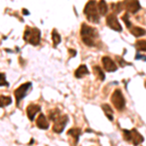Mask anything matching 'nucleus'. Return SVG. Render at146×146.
Masks as SVG:
<instances>
[{
  "label": "nucleus",
  "instance_id": "f257e3e1",
  "mask_svg": "<svg viewBox=\"0 0 146 146\" xmlns=\"http://www.w3.org/2000/svg\"><path fill=\"white\" fill-rule=\"evenodd\" d=\"M80 33L85 45L89 47H94L96 45V40L98 37V32L96 28L89 27L87 23H82Z\"/></svg>",
  "mask_w": 146,
  "mask_h": 146
},
{
  "label": "nucleus",
  "instance_id": "f03ea898",
  "mask_svg": "<svg viewBox=\"0 0 146 146\" xmlns=\"http://www.w3.org/2000/svg\"><path fill=\"white\" fill-rule=\"evenodd\" d=\"M84 14L86 15L87 20L93 23L100 22V15L98 13V5L95 0H90L84 8Z\"/></svg>",
  "mask_w": 146,
  "mask_h": 146
},
{
  "label": "nucleus",
  "instance_id": "7ed1b4c3",
  "mask_svg": "<svg viewBox=\"0 0 146 146\" xmlns=\"http://www.w3.org/2000/svg\"><path fill=\"white\" fill-rule=\"evenodd\" d=\"M40 37H41V32L38 28H31L27 27L25 30L23 34V39L29 44L33 46L39 45L40 43Z\"/></svg>",
  "mask_w": 146,
  "mask_h": 146
},
{
  "label": "nucleus",
  "instance_id": "20e7f679",
  "mask_svg": "<svg viewBox=\"0 0 146 146\" xmlns=\"http://www.w3.org/2000/svg\"><path fill=\"white\" fill-rule=\"evenodd\" d=\"M124 138L126 141L128 142H131L135 146L139 145L140 143L143 142L144 140V137L136 131L135 129H133L131 131H128V129H124Z\"/></svg>",
  "mask_w": 146,
  "mask_h": 146
},
{
  "label": "nucleus",
  "instance_id": "39448f33",
  "mask_svg": "<svg viewBox=\"0 0 146 146\" xmlns=\"http://www.w3.org/2000/svg\"><path fill=\"white\" fill-rule=\"evenodd\" d=\"M111 102L113 103L115 108L119 111H122L124 109L125 106H126V100H125V98L121 90L117 89V90L114 91V93L111 96Z\"/></svg>",
  "mask_w": 146,
  "mask_h": 146
},
{
  "label": "nucleus",
  "instance_id": "423d86ee",
  "mask_svg": "<svg viewBox=\"0 0 146 146\" xmlns=\"http://www.w3.org/2000/svg\"><path fill=\"white\" fill-rule=\"evenodd\" d=\"M31 83L30 82H28V83H25L23 85H21L20 87L17 89V90L15 91V96H16V101H17V105L19 106L20 105V102L21 100H23V98H25V96H27V92L30 90V88H31Z\"/></svg>",
  "mask_w": 146,
  "mask_h": 146
},
{
  "label": "nucleus",
  "instance_id": "0eeeda50",
  "mask_svg": "<svg viewBox=\"0 0 146 146\" xmlns=\"http://www.w3.org/2000/svg\"><path fill=\"white\" fill-rule=\"evenodd\" d=\"M67 122H68L67 115H60V116L54 122V123H55L53 127L54 131L56 133H62L65 128V126H66Z\"/></svg>",
  "mask_w": 146,
  "mask_h": 146
},
{
  "label": "nucleus",
  "instance_id": "6e6552de",
  "mask_svg": "<svg viewBox=\"0 0 146 146\" xmlns=\"http://www.w3.org/2000/svg\"><path fill=\"white\" fill-rule=\"evenodd\" d=\"M106 23L111 29L115 30V31H122V27L118 22V19H117L115 14H110L107 16L106 19Z\"/></svg>",
  "mask_w": 146,
  "mask_h": 146
},
{
  "label": "nucleus",
  "instance_id": "1a4fd4ad",
  "mask_svg": "<svg viewBox=\"0 0 146 146\" xmlns=\"http://www.w3.org/2000/svg\"><path fill=\"white\" fill-rule=\"evenodd\" d=\"M123 5L127 11L133 14H135L140 9V4L138 0H125Z\"/></svg>",
  "mask_w": 146,
  "mask_h": 146
},
{
  "label": "nucleus",
  "instance_id": "9d476101",
  "mask_svg": "<svg viewBox=\"0 0 146 146\" xmlns=\"http://www.w3.org/2000/svg\"><path fill=\"white\" fill-rule=\"evenodd\" d=\"M102 64H103V68L105 69V71L107 72H113L117 70V65L116 63L112 60V58H110L109 56H103L102 60Z\"/></svg>",
  "mask_w": 146,
  "mask_h": 146
},
{
  "label": "nucleus",
  "instance_id": "9b49d317",
  "mask_svg": "<svg viewBox=\"0 0 146 146\" xmlns=\"http://www.w3.org/2000/svg\"><path fill=\"white\" fill-rule=\"evenodd\" d=\"M40 106L38 104H34V103H30L27 108V117L29 118L30 121H33L35 115L40 111Z\"/></svg>",
  "mask_w": 146,
  "mask_h": 146
},
{
  "label": "nucleus",
  "instance_id": "f8f14e48",
  "mask_svg": "<svg viewBox=\"0 0 146 146\" xmlns=\"http://www.w3.org/2000/svg\"><path fill=\"white\" fill-rule=\"evenodd\" d=\"M36 125H37V127L41 129H47L49 128V122L45 117V115H43V114L39 115L38 118L36 119Z\"/></svg>",
  "mask_w": 146,
  "mask_h": 146
},
{
  "label": "nucleus",
  "instance_id": "ddd939ff",
  "mask_svg": "<svg viewBox=\"0 0 146 146\" xmlns=\"http://www.w3.org/2000/svg\"><path fill=\"white\" fill-rule=\"evenodd\" d=\"M74 74H75V77H76V78H83L84 76H86V75L89 74V70L86 65L82 64L75 70Z\"/></svg>",
  "mask_w": 146,
  "mask_h": 146
},
{
  "label": "nucleus",
  "instance_id": "4468645a",
  "mask_svg": "<svg viewBox=\"0 0 146 146\" xmlns=\"http://www.w3.org/2000/svg\"><path fill=\"white\" fill-rule=\"evenodd\" d=\"M67 135H71L72 137L74 138V142H75V145H76V143L78 142V140H79V136L81 135V129L78 128H72L67 131Z\"/></svg>",
  "mask_w": 146,
  "mask_h": 146
},
{
  "label": "nucleus",
  "instance_id": "2eb2a0df",
  "mask_svg": "<svg viewBox=\"0 0 146 146\" xmlns=\"http://www.w3.org/2000/svg\"><path fill=\"white\" fill-rule=\"evenodd\" d=\"M101 107H102L103 111H104L105 116H106L110 121H113L114 116H113V110H112L111 106H110L109 104H107V103H104V104L101 105Z\"/></svg>",
  "mask_w": 146,
  "mask_h": 146
},
{
  "label": "nucleus",
  "instance_id": "dca6fc26",
  "mask_svg": "<svg viewBox=\"0 0 146 146\" xmlns=\"http://www.w3.org/2000/svg\"><path fill=\"white\" fill-rule=\"evenodd\" d=\"M98 13L100 14L101 16H105L108 12V7L107 4L104 0H100L98 3Z\"/></svg>",
  "mask_w": 146,
  "mask_h": 146
},
{
  "label": "nucleus",
  "instance_id": "f3484780",
  "mask_svg": "<svg viewBox=\"0 0 146 146\" xmlns=\"http://www.w3.org/2000/svg\"><path fill=\"white\" fill-rule=\"evenodd\" d=\"M129 30H131V33L135 37H140V36H143V35L146 34V30L141 27H131Z\"/></svg>",
  "mask_w": 146,
  "mask_h": 146
},
{
  "label": "nucleus",
  "instance_id": "a211bd4d",
  "mask_svg": "<svg viewBox=\"0 0 146 146\" xmlns=\"http://www.w3.org/2000/svg\"><path fill=\"white\" fill-rule=\"evenodd\" d=\"M94 72H95V74H96V76L98 77V78H100V81H103V80L105 79V74L103 73V71L101 70V68L100 66H94Z\"/></svg>",
  "mask_w": 146,
  "mask_h": 146
},
{
  "label": "nucleus",
  "instance_id": "6ab92c4d",
  "mask_svg": "<svg viewBox=\"0 0 146 146\" xmlns=\"http://www.w3.org/2000/svg\"><path fill=\"white\" fill-rule=\"evenodd\" d=\"M135 48L137 51L146 52V40H138V41H136Z\"/></svg>",
  "mask_w": 146,
  "mask_h": 146
},
{
  "label": "nucleus",
  "instance_id": "aec40b11",
  "mask_svg": "<svg viewBox=\"0 0 146 146\" xmlns=\"http://www.w3.org/2000/svg\"><path fill=\"white\" fill-rule=\"evenodd\" d=\"M60 116V110L56 109H56L51 110V111L49 112V118H50V120H52V121H54V122H55Z\"/></svg>",
  "mask_w": 146,
  "mask_h": 146
},
{
  "label": "nucleus",
  "instance_id": "412c9836",
  "mask_svg": "<svg viewBox=\"0 0 146 146\" xmlns=\"http://www.w3.org/2000/svg\"><path fill=\"white\" fill-rule=\"evenodd\" d=\"M11 102H12V98L10 96H0V104H1V107L7 106V105L11 104Z\"/></svg>",
  "mask_w": 146,
  "mask_h": 146
},
{
  "label": "nucleus",
  "instance_id": "4be33fe9",
  "mask_svg": "<svg viewBox=\"0 0 146 146\" xmlns=\"http://www.w3.org/2000/svg\"><path fill=\"white\" fill-rule=\"evenodd\" d=\"M52 38H53V42H54V47H56V45L60 43V34L56 32V29L53 30V33H52Z\"/></svg>",
  "mask_w": 146,
  "mask_h": 146
},
{
  "label": "nucleus",
  "instance_id": "5701e85b",
  "mask_svg": "<svg viewBox=\"0 0 146 146\" xmlns=\"http://www.w3.org/2000/svg\"><path fill=\"white\" fill-rule=\"evenodd\" d=\"M122 20H123V22L126 23L127 27L131 29V22H129V13L125 14L123 17H122Z\"/></svg>",
  "mask_w": 146,
  "mask_h": 146
},
{
  "label": "nucleus",
  "instance_id": "b1692460",
  "mask_svg": "<svg viewBox=\"0 0 146 146\" xmlns=\"http://www.w3.org/2000/svg\"><path fill=\"white\" fill-rule=\"evenodd\" d=\"M122 8H124V5L121 2H119V3H117V4H112V9L116 12V13H119V12L122 10Z\"/></svg>",
  "mask_w": 146,
  "mask_h": 146
},
{
  "label": "nucleus",
  "instance_id": "393cba45",
  "mask_svg": "<svg viewBox=\"0 0 146 146\" xmlns=\"http://www.w3.org/2000/svg\"><path fill=\"white\" fill-rule=\"evenodd\" d=\"M116 58H117V60L119 62V63L121 64V66H125V65H131V63H128V62H126L125 60H123V58H120V56H116Z\"/></svg>",
  "mask_w": 146,
  "mask_h": 146
},
{
  "label": "nucleus",
  "instance_id": "a878e982",
  "mask_svg": "<svg viewBox=\"0 0 146 146\" xmlns=\"http://www.w3.org/2000/svg\"><path fill=\"white\" fill-rule=\"evenodd\" d=\"M1 86H9V84L7 83L5 80V74L4 73H1Z\"/></svg>",
  "mask_w": 146,
  "mask_h": 146
},
{
  "label": "nucleus",
  "instance_id": "bb28decb",
  "mask_svg": "<svg viewBox=\"0 0 146 146\" xmlns=\"http://www.w3.org/2000/svg\"><path fill=\"white\" fill-rule=\"evenodd\" d=\"M69 53H70V56H74L75 55H76V51L72 50V49H69Z\"/></svg>",
  "mask_w": 146,
  "mask_h": 146
},
{
  "label": "nucleus",
  "instance_id": "cd10ccee",
  "mask_svg": "<svg viewBox=\"0 0 146 146\" xmlns=\"http://www.w3.org/2000/svg\"><path fill=\"white\" fill-rule=\"evenodd\" d=\"M140 58H143V60H145V62H146V56H139V55H136V56H135V58H136V60H139Z\"/></svg>",
  "mask_w": 146,
  "mask_h": 146
},
{
  "label": "nucleus",
  "instance_id": "c85d7f7f",
  "mask_svg": "<svg viewBox=\"0 0 146 146\" xmlns=\"http://www.w3.org/2000/svg\"><path fill=\"white\" fill-rule=\"evenodd\" d=\"M23 15H29V12H28L27 10H25V9H23Z\"/></svg>",
  "mask_w": 146,
  "mask_h": 146
},
{
  "label": "nucleus",
  "instance_id": "c756f323",
  "mask_svg": "<svg viewBox=\"0 0 146 146\" xmlns=\"http://www.w3.org/2000/svg\"><path fill=\"white\" fill-rule=\"evenodd\" d=\"M145 87H146V82H145Z\"/></svg>",
  "mask_w": 146,
  "mask_h": 146
}]
</instances>
